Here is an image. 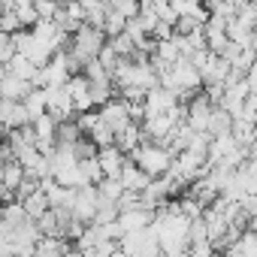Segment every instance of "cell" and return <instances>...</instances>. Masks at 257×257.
<instances>
[{
  "label": "cell",
  "mask_w": 257,
  "mask_h": 257,
  "mask_svg": "<svg viewBox=\"0 0 257 257\" xmlns=\"http://www.w3.org/2000/svg\"><path fill=\"white\" fill-rule=\"evenodd\" d=\"M109 40H106V34L100 31V28H91V25H82L73 37H70V46H67V52L82 64V70H85V64L88 61H97L100 58V52H103V46H106Z\"/></svg>",
  "instance_id": "cell-1"
},
{
  "label": "cell",
  "mask_w": 257,
  "mask_h": 257,
  "mask_svg": "<svg viewBox=\"0 0 257 257\" xmlns=\"http://www.w3.org/2000/svg\"><path fill=\"white\" fill-rule=\"evenodd\" d=\"M131 161H134L140 170H146L152 179H161V176L170 173L176 155H173L167 146H161V143H143V146L131 155Z\"/></svg>",
  "instance_id": "cell-2"
},
{
  "label": "cell",
  "mask_w": 257,
  "mask_h": 257,
  "mask_svg": "<svg viewBox=\"0 0 257 257\" xmlns=\"http://www.w3.org/2000/svg\"><path fill=\"white\" fill-rule=\"evenodd\" d=\"M100 121H103L106 127H112V134L124 131V127L134 121V118H131V103H127L124 97H118V94H115L109 103H103V106H100Z\"/></svg>",
  "instance_id": "cell-3"
},
{
  "label": "cell",
  "mask_w": 257,
  "mask_h": 257,
  "mask_svg": "<svg viewBox=\"0 0 257 257\" xmlns=\"http://www.w3.org/2000/svg\"><path fill=\"white\" fill-rule=\"evenodd\" d=\"M97 161H100V170L106 179H118L127 164V155L118 146H103V149H97Z\"/></svg>",
  "instance_id": "cell-4"
},
{
  "label": "cell",
  "mask_w": 257,
  "mask_h": 257,
  "mask_svg": "<svg viewBox=\"0 0 257 257\" xmlns=\"http://www.w3.org/2000/svg\"><path fill=\"white\" fill-rule=\"evenodd\" d=\"M0 124H4L7 131H19V127L31 124L25 103L22 100H0Z\"/></svg>",
  "instance_id": "cell-5"
},
{
  "label": "cell",
  "mask_w": 257,
  "mask_h": 257,
  "mask_svg": "<svg viewBox=\"0 0 257 257\" xmlns=\"http://www.w3.org/2000/svg\"><path fill=\"white\" fill-rule=\"evenodd\" d=\"M155 224V212L152 209H127V212H121L118 215V227H121V233H137V230H149Z\"/></svg>",
  "instance_id": "cell-6"
},
{
  "label": "cell",
  "mask_w": 257,
  "mask_h": 257,
  "mask_svg": "<svg viewBox=\"0 0 257 257\" xmlns=\"http://www.w3.org/2000/svg\"><path fill=\"white\" fill-rule=\"evenodd\" d=\"M121 185H124V191H131V194H143L149 185H152V176L146 173V170H140L131 158H127V164H124V170H121Z\"/></svg>",
  "instance_id": "cell-7"
},
{
  "label": "cell",
  "mask_w": 257,
  "mask_h": 257,
  "mask_svg": "<svg viewBox=\"0 0 257 257\" xmlns=\"http://www.w3.org/2000/svg\"><path fill=\"white\" fill-rule=\"evenodd\" d=\"M115 146H118L127 158H131V155L143 146V124L131 121V124L124 127V131H118V134H115Z\"/></svg>",
  "instance_id": "cell-8"
},
{
  "label": "cell",
  "mask_w": 257,
  "mask_h": 257,
  "mask_svg": "<svg viewBox=\"0 0 257 257\" xmlns=\"http://www.w3.org/2000/svg\"><path fill=\"white\" fill-rule=\"evenodd\" d=\"M22 206H25V212H28V218L31 221H40L52 206H49V197H46V191H43V185H40V191H34V194H28L25 200H19Z\"/></svg>",
  "instance_id": "cell-9"
},
{
  "label": "cell",
  "mask_w": 257,
  "mask_h": 257,
  "mask_svg": "<svg viewBox=\"0 0 257 257\" xmlns=\"http://www.w3.org/2000/svg\"><path fill=\"white\" fill-rule=\"evenodd\" d=\"M25 179H28V173H25V167H22L16 158H13V161H7V164H4V170H0V182H4L10 191H19Z\"/></svg>",
  "instance_id": "cell-10"
},
{
  "label": "cell",
  "mask_w": 257,
  "mask_h": 257,
  "mask_svg": "<svg viewBox=\"0 0 257 257\" xmlns=\"http://www.w3.org/2000/svg\"><path fill=\"white\" fill-rule=\"evenodd\" d=\"M22 103H25V109H28V118H31V124L49 112V106H46V88H34V91H31V94H28Z\"/></svg>",
  "instance_id": "cell-11"
},
{
  "label": "cell",
  "mask_w": 257,
  "mask_h": 257,
  "mask_svg": "<svg viewBox=\"0 0 257 257\" xmlns=\"http://www.w3.org/2000/svg\"><path fill=\"white\" fill-rule=\"evenodd\" d=\"M109 10H112V13H118V16H121V19H127V22H134V19L140 16L143 4H140V0H109Z\"/></svg>",
  "instance_id": "cell-12"
},
{
  "label": "cell",
  "mask_w": 257,
  "mask_h": 257,
  "mask_svg": "<svg viewBox=\"0 0 257 257\" xmlns=\"http://www.w3.org/2000/svg\"><path fill=\"white\" fill-rule=\"evenodd\" d=\"M97 194L103 197V200H112V203H118L127 191H124V185H121V179H103L100 185H97Z\"/></svg>",
  "instance_id": "cell-13"
},
{
  "label": "cell",
  "mask_w": 257,
  "mask_h": 257,
  "mask_svg": "<svg viewBox=\"0 0 257 257\" xmlns=\"http://www.w3.org/2000/svg\"><path fill=\"white\" fill-rule=\"evenodd\" d=\"M79 167H82V176H85V182H88V185H100V182L106 179V176H103V170H100V161H97V158L82 161Z\"/></svg>",
  "instance_id": "cell-14"
},
{
  "label": "cell",
  "mask_w": 257,
  "mask_h": 257,
  "mask_svg": "<svg viewBox=\"0 0 257 257\" xmlns=\"http://www.w3.org/2000/svg\"><path fill=\"white\" fill-rule=\"evenodd\" d=\"M64 257H85V254H82V251H79V248H70V251H67V254H64Z\"/></svg>",
  "instance_id": "cell-15"
},
{
  "label": "cell",
  "mask_w": 257,
  "mask_h": 257,
  "mask_svg": "<svg viewBox=\"0 0 257 257\" xmlns=\"http://www.w3.org/2000/svg\"><path fill=\"white\" fill-rule=\"evenodd\" d=\"M7 134H10V131H7V127H4V124H0V143H4V137H7Z\"/></svg>",
  "instance_id": "cell-16"
}]
</instances>
